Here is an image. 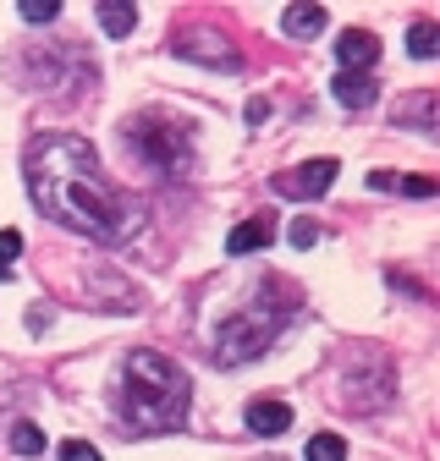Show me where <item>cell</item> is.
<instances>
[{
  "label": "cell",
  "instance_id": "6da1fadb",
  "mask_svg": "<svg viewBox=\"0 0 440 461\" xmlns=\"http://www.w3.org/2000/svg\"><path fill=\"white\" fill-rule=\"evenodd\" d=\"M23 176H28L33 209L61 230H78V237L105 248L133 242L143 230V203L127 198L122 187H110L94 143L78 132H39L23 154Z\"/></svg>",
  "mask_w": 440,
  "mask_h": 461
},
{
  "label": "cell",
  "instance_id": "7a4b0ae2",
  "mask_svg": "<svg viewBox=\"0 0 440 461\" xmlns=\"http://www.w3.org/2000/svg\"><path fill=\"white\" fill-rule=\"evenodd\" d=\"M188 374L160 357V352H127L116 390H110V407H116V423L127 434H171L188 423Z\"/></svg>",
  "mask_w": 440,
  "mask_h": 461
},
{
  "label": "cell",
  "instance_id": "3957f363",
  "mask_svg": "<svg viewBox=\"0 0 440 461\" xmlns=\"http://www.w3.org/2000/svg\"><path fill=\"white\" fill-rule=\"evenodd\" d=\"M281 324H287V303L281 308H275V303H248L232 319H220V330H215L220 368H243V363L264 357L270 346H275V335H281Z\"/></svg>",
  "mask_w": 440,
  "mask_h": 461
},
{
  "label": "cell",
  "instance_id": "277c9868",
  "mask_svg": "<svg viewBox=\"0 0 440 461\" xmlns=\"http://www.w3.org/2000/svg\"><path fill=\"white\" fill-rule=\"evenodd\" d=\"M122 132H127V154H133L138 165L160 170V176H177V170L193 165V127L171 122V115H160V110L127 122Z\"/></svg>",
  "mask_w": 440,
  "mask_h": 461
},
{
  "label": "cell",
  "instance_id": "5b68a950",
  "mask_svg": "<svg viewBox=\"0 0 440 461\" xmlns=\"http://www.w3.org/2000/svg\"><path fill=\"white\" fill-rule=\"evenodd\" d=\"M336 170H342L336 159H308L298 170H281V176H275V193H281V198H319V193H330Z\"/></svg>",
  "mask_w": 440,
  "mask_h": 461
},
{
  "label": "cell",
  "instance_id": "8992f818",
  "mask_svg": "<svg viewBox=\"0 0 440 461\" xmlns=\"http://www.w3.org/2000/svg\"><path fill=\"white\" fill-rule=\"evenodd\" d=\"M188 50H204L198 61L204 67H220V72H237L243 61H237V50H232V39H220V33H209V28H188V33H177V55H188Z\"/></svg>",
  "mask_w": 440,
  "mask_h": 461
},
{
  "label": "cell",
  "instance_id": "52a82bcc",
  "mask_svg": "<svg viewBox=\"0 0 440 461\" xmlns=\"http://www.w3.org/2000/svg\"><path fill=\"white\" fill-rule=\"evenodd\" d=\"M336 61H342V72H363V77H369V67L380 61V39H374L369 28H347V33L336 39Z\"/></svg>",
  "mask_w": 440,
  "mask_h": 461
},
{
  "label": "cell",
  "instance_id": "ba28073f",
  "mask_svg": "<svg viewBox=\"0 0 440 461\" xmlns=\"http://www.w3.org/2000/svg\"><path fill=\"white\" fill-rule=\"evenodd\" d=\"M270 242H275V214H248L232 237H226V253L243 258V253H259V248H270Z\"/></svg>",
  "mask_w": 440,
  "mask_h": 461
},
{
  "label": "cell",
  "instance_id": "9c48e42d",
  "mask_svg": "<svg viewBox=\"0 0 440 461\" xmlns=\"http://www.w3.org/2000/svg\"><path fill=\"white\" fill-rule=\"evenodd\" d=\"M248 429L253 434H264V439H275V434H287L292 429V407L287 401H248Z\"/></svg>",
  "mask_w": 440,
  "mask_h": 461
},
{
  "label": "cell",
  "instance_id": "30bf717a",
  "mask_svg": "<svg viewBox=\"0 0 440 461\" xmlns=\"http://www.w3.org/2000/svg\"><path fill=\"white\" fill-rule=\"evenodd\" d=\"M330 94H336V104H342V110H363V104H374V83H369L363 72H336Z\"/></svg>",
  "mask_w": 440,
  "mask_h": 461
},
{
  "label": "cell",
  "instance_id": "8fae6325",
  "mask_svg": "<svg viewBox=\"0 0 440 461\" xmlns=\"http://www.w3.org/2000/svg\"><path fill=\"white\" fill-rule=\"evenodd\" d=\"M99 28L110 33V39H127L133 28H138V6H133V0H99Z\"/></svg>",
  "mask_w": 440,
  "mask_h": 461
},
{
  "label": "cell",
  "instance_id": "7c38bea8",
  "mask_svg": "<svg viewBox=\"0 0 440 461\" xmlns=\"http://www.w3.org/2000/svg\"><path fill=\"white\" fill-rule=\"evenodd\" d=\"M325 23H330L325 6H287V17H281V28L292 39H314V33H325Z\"/></svg>",
  "mask_w": 440,
  "mask_h": 461
},
{
  "label": "cell",
  "instance_id": "4fadbf2b",
  "mask_svg": "<svg viewBox=\"0 0 440 461\" xmlns=\"http://www.w3.org/2000/svg\"><path fill=\"white\" fill-rule=\"evenodd\" d=\"M397 122L435 127V94H408V104H397Z\"/></svg>",
  "mask_w": 440,
  "mask_h": 461
},
{
  "label": "cell",
  "instance_id": "5bb4252c",
  "mask_svg": "<svg viewBox=\"0 0 440 461\" xmlns=\"http://www.w3.org/2000/svg\"><path fill=\"white\" fill-rule=\"evenodd\" d=\"M435 44H440V28L435 23H413L408 28V55H413V61H429Z\"/></svg>",
  "mask_w": 440,
  "mask_h": 461
},
{
  "label": "cell",
  "instance_id": "9a60e30c",
  "mask_svg": "<svg viewBox=\"0 0 440 461\" xmlns=\"http://www.w3.org/2000/svg\"><path fill=\"white\" fill-rule=\"evenodd\" d=\"M303 461H347L342 434H314V439H308V450H303Z\"/></svg>",
  "mask_w": 440,
  "mask_h": 461
},
{
  "label": "cell",
  "instance_id": "2e32d148",
  "mask_svg": "<svg viewBox=\"0 0 440 461\" xmlns=\"http://www.w3.org/2000/svg\"><path fill=\"white\" fill-rule=\"evenodd\" d=\"M12 450L17 456H44V429L39 423H17L12 429Z\"/></svg>",
  "mask_w": 440,
  "mask_h": 461
},
{
  "label": "cell",
  "instance_id": "e0dca14e",
  "mask_svg": "<svg viewBox=\"0 0 440 461\" xmlns=\"http://www.w3.org/2000/svg\"><path fill=\"white\" fill-rule=\"evenodd\" d=\"M17 12H23V23H55V12H61V0H17Z\"/></svg>",
  "mask_w": 440,
  "mask_h": 461
},
{
  "label": "cell",
  "instance_id": "ac0fdd59",
  "mask_svg": "<svg viewBox=\"0 0 440 461\" xmlns=\"http://www.w3.org/2000/svg\"><path fill=\"white\" fill-rule=\"evenodd\" d=\"M17 258H23V237H17V230H0V280H12Z\"/></svg>",
  "mask_w": 440,
  "mask_h": 461
},
{
  "label": "cell",
  "instance_id": "d6986e66",
  "mask_svg": "<svg viewBox=\"0 0 440 461\" xmlns=\"http://www.w3.org/2000/svg\"><path fill=\"white\" fill-rule=\"evenodd\" d=\"M287 242H292V248H303V253H308V248H314V242H319V225H314V220H292V225H287Z\"/></svg>",
  "mask_w": 440,
  "mask_h": 461
},
{
  "label": "cell",
  "instance_id": "ffe728a7",
  "mask_svg": "<svg viewBox=\"0 0 440 461\" xmlns=\"http://www.w3.org/2000/svg\"><path fill=\"white\" fill-rule=\"evenodd\" d=\"M55 456H61V461H105L88 439H67V445H55Z\"/></svg>",
  "mask_w": 440,
  "mask_h": 461
},
{
  "label": "cell",
  "instance_id": "44dd1931",
  "mask_svg": "<svg viewBox=\"0 0 440 461\" xmlns=\"http://www.w3.org/2000/svg\"><path fill=\"white\" fill-rule=\"evenodd\" d=\"M391 193H408V198H435V182L429 176H397Z\"/></svg>",
  "mask_w": 440,
  "mask_h": 461
},
{
  "label": "cell",
  "instance_id": "7402d4cb",
  "mask_svg": "<svg viewBox=\"0 0 440 461\" xmlns=\"http://www.w3.org/2000/svg\"><path fill=\"white\" fill-rule=\"evenodd\" d=\"M264 115H270V104H264V99H248V127H259Z\"/></svg>",
  "mask_w": 440,
  "mask_h": 461
}]
</instances>
